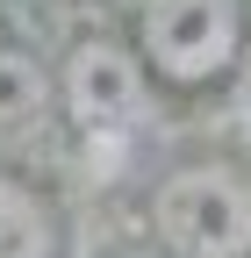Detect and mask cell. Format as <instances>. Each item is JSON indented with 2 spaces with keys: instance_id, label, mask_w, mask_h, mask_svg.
<instances>
[{
  "instance_id": "1",
  "label": "cell",
  "mask_w": 251,
  "mask_h": 258,
  "mask_svg": "<svg viewBox=\"0 0 251 258\" xmlns=\"http://www.w3.org/2000/svg\"><path fill=\"white\" fill-rule=\"evenodd\" d=\"M43 251H50V222H43V208L29 201L22 186L0 179V258H43Z\"/></svg>"
}]
</instances>
